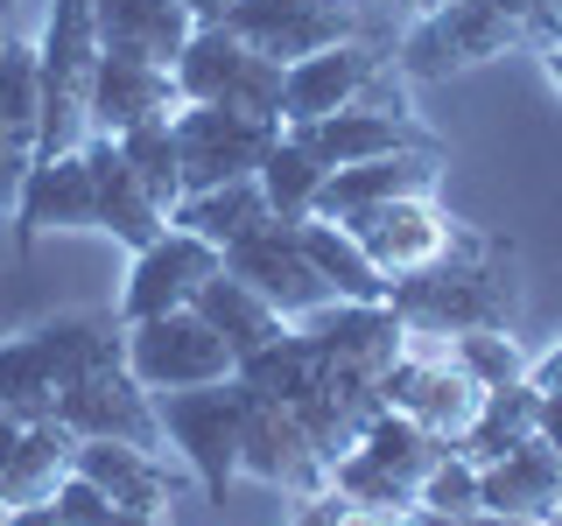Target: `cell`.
<instances>
[{"mask_svg": "<svg viewBox=\"0 0 562 526\" xmlns=\"http://www.w3.org/2000/svg\"><path fill=\"white\" fill-rule=\"evenodd\" d=\"M386 302L408 330H436V338H464V330H514L520 281H514V245L479 232L457 218V239L436 267L394 274Z\"/></svg>", "mask_w": 562, "mask_h": 526, "instance_id": "6da1fadb", "label": "cell"}, {"mask_svg": "<svg viewBox=\"0 0 562 526\" xmlns=\"http://www.w3.org/2000/svg\"><path fill=\"white\" fill-rule=\"evenodd\" d=\"M127 358L120 316H57L0 344V414H57V400L99 365Z\"/></svg>", "mask_w": 562, "mask_h": 526, "instance_id": "7a4b0ae2", "label": "cell"}, {"mask_svg": "<svg viewBox=\"0 0 562 526\" xmlns=\"http://www.w3.org/2000/svg\"><path fill=\"white\" fill-rule=\"evenodd\" d=\"M43 134H35V155H70L92 134V78H99V22L92 0H49L43 22Z\"/></svg>", "mask_w": 562, "mask_h": 526, "instance_id": "3957f363", "label": "cell"}, {"mask_svg": "<svg viewBox=\"0 0 562 526\" xmlns=\"http://www.w3.org/2000/svg\"><path fill=\"white\" fill-rule=\"evenodd\" d=\"M162 408V435L169 449L183 456L190 484L204 491L211 505H225V484L239 478V428H246V386L211 379V386H176V393H155Z\"/></svg>", "mask_w": 562, "mask_h": 526, "instance_id": "277c9868", "label": "cell"}, {"mask_svg": "<svg viewBox=\"0 0 562 526\" xmlns=\"http://www.w3.org/2000/svg\"><path fill=\"white\" fill-rule=\"evenodd\" d=\"M380 400H386L394 414H408L415 428H429L436 443L457 449V435L471 428V414H479L485 386L471 379L464 365H457L450 338H436V330H408V344H401L394 373L380 379Z\"/></svg>", "mask_w": 562, "mask_h": 526, "instance_id": "5b68a950", "label": "cell"}, {"mask_svg": "<svg viewBox=\"0 0 562 526\" xmlns=\"http://www.w3.org/2000/svg\"><path fill=\"white\" fill-rule=\"evenodd\" d=\"M169 70L183 84V105H233V113L281 119V64L260 57L254 43H239L225 22H198V35Z\"/></svg>", "mask_w": 562, "mask_h": 526, "instance_id": "8992f818", "label": "cell"}, {"mask_svg": "<svg viewBox=\"0 0 562 526\" xmlns=\"http://www.w3.org/2000/svg\"><path fill=\"white\" fill-rule=\"evenodd\" d=\"M281 134L303 140L324 169H351V162H373V155H394V148H429V134L408 113V78L401 70H380L373 92L359 105H345V113L303 119V127H281Z\"/></svg>", "mask_w": 562, "mask_h": 526, "instance_id": "52a82bcc", "label": "cell"}, {"mask_svg": "<svg viewBox=\"0 0 562 526\" xmlns=\"http://www.w3.org/2000/svg\"><path fill=\"white\" fill-rule=\"evenodd\" d=\"M506 49H520V28L506 22L492 0H457L443 14L408 22V35H401V49H394V70L408 84H443L457 70H479L492 57H506Z\"/></svg>", "mask_w": 562, "mask_h": 526, "instance_id": "ba28073f", "label": "cell"}, {"mask_svg": "<svg viewBox=\"0 0 562 526\" xmlns=\"http://www.w3.org/2000/svg\"><path fill=\"white\" fill-rule=\"evenodd\" d=\"M127 373L148 393H176V386L233 379L239 358L198 309H169V316H148V323H127Z\"/></svg>", "mask_w": 562, "mask_h": 526, "instance_id": "9c48e42d", "label": "cell"}, {"mask_svg": "<svg viewBox=\"0 0 562 526\" xmlns=\"http://www.w3.org/2000/svg\"><path fill=\"white\" fill-rule=\"evenodd\" d=\"M169 127H176V155H183V197L190 190L239 183V175H260L268 148L281 140V119L233 113V105H183Z\"/></svg>", "mask_w": 562, "mask_h": 526, "instance_id": "30bf717a", "label": "cell"}, {"mask_svg": "<svg viewBox=\"0 0 562 526\" xmlns=\"http://www.w3.org/2000/svg\"><path fill=\"white\" fill-rule=\"evenodd\" d=\"M225 28L289 70V64L316 57V49L359 43L366 35V0H239V8L225 14Z\"/></svg>", "mask_w": 562, "mask_h": 526, "instance_id": "8fae6325", "label": "cell"}, {"mask_svg": "<svg viewBox=\"0 0 562 526\" xmlns=\"http://www.w3.org/2000/svg\"><path fill=\"white\" fill-rule=\"evenodd\" d=\"M57 421L78 443H134V449H169L162 435V408H155V393L127 373V358L120 365H99V373H85L70 393L57 400Z\"/></svg>", "mask_w": 562, "mask_h": 526, "instance_id": "7c38bea8", "label": "cell"}, {"mask_svg": "<svg viewBox=\"0 0 562 526\" xmlns=\"http://www.w3.org/2000/svg\"><path fill=\"white\" fill-rule=\"evenodd\" d=\"M225 274L246 281L254 295H268L289 323H303V316L338 302V295H330V281L316 274V260L303 253V239H295L289 218H268L260 232H246L239 245H225Z\"/></svg>", "mask_w": 562, "mask_h": 526, "instance_id": "4fadbf2b", "label": "cell"}, {"mask_svg": "<svg viewBox=\"0 0 562 526\" xmlns=\"http://www.w3.org/2000/svg\"><path fill=\"white\" fill-rule=\"evenodd\" d=\"M225 274V253L183 225H169L155 245H140L134 267H127V288H120V323H148V316H169V309H190L204 295V281Z\"/></svg>", "mask_w": 562, "mask_h": 526, "instance_id": "5bb4252c", "label": "cell"}, {"mask_svg": "<svg viewBox=\"0 0 562 526\" xmlns=\"http://www.w3.org/2000/svg\"><path fill=\"white\" fill-rule=\"evenodd\" d=\"M345 225L351 239L366 245V260L394 281V274H415V267H436V260L450 253L457 239V218L436 197H401V204H366L351 210V218H330Z\"/></svg>", "mask_w": 562, "mask_h": 526, "instance_id": "9a60e30c", "label": "cell"}, {"mask_svg": "<svg viewBox=\"0 0 562 526\" xmlns=\"http://www.w3.org/2000/svg\"><path fill=\"white\" fill-rule=\"evenodd\" d=\"M239 478H260V484H281V491H324L330 484V464L324 449L310 443V428L295 421V408L254 393L246 386V428H239Z\"/></svg>", "mask_w": 562, "mask_h": 526, "instance_id": "2e32d148", "label": "cell"}, {"mask_svg": "<svg viewBox=\"0 0 562 526\" xmlns=\"http://www.w3.org/2000/svg\"><path fill=\"white\" fill-rule=\"evenodd\" d=\"M380 70H394V49H380L373 35L289 64V70H281V127H303V119H324V113L359 105L366 92H373Z\"/></svg>", "mask_w": 562, "mask_h": 526, "instance_id": "e0dca14e", "label": "cell"}, {"mask_svg": "<svg viewBox=\"0 0 562 526\" xmlns=\"http://www.w3.org/2000/svg\"><path fill=\"white\" fill-rule=\"evenodd\" d=\"M78 464V435L57 414H0V505H43Z\"/></svg>", "mask_w": 562, "mask_h": 526, "instance_id": "ac0fdd59", "label": "cell"}, {"mask_svg": "<svg viewBox=\"0 0 562 526\" xmlns=\"http://www.w3.org/2000/svg\"><path fill=\"white\" fill-rule=\"evenodd\" d=\"M43 232H99V190H92L85 148L35 155V169L22 183V204H14V245L29 253Z\"/></svg>", "mask_w": 562, "mask_h": 526, "instance_id": "d6986e66", "label": "cell"}, {"mask_svg": "<svg viewBox=\"0 0 562 526\" xmlns=\"http://www.w3.org/2000/svg\"><path fill=\"white\" fill-rule=\"evenodd\" d=\"M436 190H443V155H436V140L429 148H394V155H373V162L330 169L310 218H351V210H366V204L436 197Z\"/></svg>", "mask_w": 562, "mask_h": 526, "instance_id": "ffe728a7", "label": "cell"}, {"mask_svg": "<svg viewBox=\"0 0 562 526\" xmlns=\"http://www.w3.org/2000/svg\"><path fill=\"white\" fill-rule=\"evenodd\" d=\"M183 113V84H176L169 64H148V57H99V78H92V134H134V127H155V119H176Z\"/></svg>", "mask_w": 562, "mask_h": 526, "instance_id": "44dd1931", "label": "cell"}, {"mask_svg": "<svg viewBox=\"0 0 562 526\" xmlns=\"http://www.w3.org/2000/svg\"><path fill=\"white\" fill-rule=\"evenodd\" d=\"M85 162H92V190H99V232L120 239L127 253L140 245H155L169 232V210L148 197V183L127 169V155H120V140L105 134H85Z\"/></svg>", "mask_w": 562, "mask_h": 526, "instance_id": "7402d4cb", "label": "cell"}, {"mask_svg": "<svg viewBox=\"0 0 562 526\" xmlns=\"http://www.w3.org/2000/svg\"><path fill=\"white\" fill-rule=\"evenodd\" d=\"M78 478H92L113 505L134 513H169L183 499V478L162 464V449H134V443H78Z\"/></svg>", "mask_w": 562, "mask_h": 526, "instance_id": "603a6c76", "label": "cell"}, {"mask_svg": "<svg viewBox=\"0 0 562 526\" xmlns=\"http://www.w3.org/2000/svg\"><path fill=\"white\" fill-rule=\"evenodd\" d=\"M562 505V449L549 435L520 443L514 456L479 470V513H514V519H549Z\"/></svg>", "mask_w": 562, "mask_h": 526, "instance_id": "cb8c5ba5", "label": "cell"}, {"mask_svg": "<svg viewBox=\"0 0 562 526\" xmlns=\"http://www.w3.org/2000/svg\"><path fill=\"white\" fill-rule=\"evenodd\" d=\"M92 22L113 57H148V64H176L183 43L198 35V14L183 0H92Z\"/></svg>", "mask_w": 562, "mask_h": 526, "instance_id": "d4e9b609", "label": "cell"}, {"mask_svg": "<svg viewBox=\"0 0 562 526\" xmlns=\"http://www.w3.org/2000/svg\"><path fill=\"white\" fill-rule=\"evenodd\" d=\"M541 435V386L535 379H514V386H492L479 400V414H471V428L457 435V456H471V464H499V456H514L520 443H535Z\"/></svg>", "mask_w": 562, "mask_h": 526, "instance_id": "484cf974", "label": "cell"}, {"mask_svg": "<svg viewBox=\"0 0 562 526\" xmlns=\"http://www.w3.org/2000/svg\"><path fill=\"white\" fill-rule=\"evenodd\" d=\"M268 218H274V204H268V190H260V175H239V183H218V190H190V197L169 210V225L211 239L218 253L239 245L246 232H260Z\"/></svg>", "mask_w": 562, "mask_h": 526, "instance_id": "4316f807", "label": "cell"}, {"mask_svg": "<svg viewBox=\"0 0 562 526\" xmlns=\"http://www.w3.org/2000/svg\"><path fill=\"white\" fill-rule=\"evenodd\" d=\"M190 309H198L204 323L218 330L225 344H233V358H254V351H268L281 330H289V316H281L268 295H254L246 281H233V274H211L204 295H198Z\"/></svg>", "mask_w": 562, "mask_h": 526, "instance_id": "83f0119b", "label": "cell"}, {"mask_svg": "<svg viewBox=\"0 0 562 526\" xmlns=\"http://www.w3.org/2000/svg\"><path fill=\"white\" fill-rule=\"evenodd\" d=\"M295 239H303V253L316 260V274L330 281V295L338 302H386V281L373 260H366V245L345 232V225H330V218H295Z\"/></svg>", "mask_w": 562, "mask_h": 526, "instance_id": "f1b7e54d", "label": "cell"}, {"mask_svg": "<svg viewBox=\"0 0 562 526\" xmlns=\"http://www.w3.org/2000/svg\"><path fill=\"white\" fill-rule=\"evenodd\" d=\"M0 134L29 140V148L43 134V49L22 35L0 43Z\"/></svg>", "mask_w": 562, "mask_h": 526, "instance_id": "f546056e", "label": "cell"}, {"mask_svg": "<svg viewBox=\"0 0 562 526\" xmlns=\"http://www.w3.org/2000/svg\"><path fill=\"white\" fill-rule=\"evenodd\" d=\"M324 162H316V155L303 148V140H289L281 134L274 148H268V162H260V190H268V204H274V218H310L316 210V190H324Z\"/></svg>", "mask_w": 562, "mask_h": 526, "instance_id": "4dcf8cb0", "label": "cell"}, {"mask_svg": "<svg viewBox=\"0 0 562 526\" xmlns=\"http://www.w3.org/2000/svg\"><path fill=\"white\" fill-rule=\"evenodd\" d=\"M105 140H113V134H105ZM120 155H127V169L148 183V197L162 204V210L183 204V155H176V127H169V119L120 134Z\"/></svg>", "mask_w": 562, "mask_h": 526, "instance_id": "1f68e13d", "label": "cell"}, {"mask_svg": "<svg viewBox=\"0 0 562 526\" xmlns=\"http://www.w3.org/2000/svg\"><path fill=\"white\" fill-rule=\"evenodd\" d=\"M330 491H345L351 505H373V513H408L415 505V484L394 478L386 464H373L366 449H345L338 464H330Z\"/></svg>", "mask_w": 562, "mask_h": 526, "instance_id": "d6a6232c", "label": "cell"}, {"mask_svg": "<svg viewBox=\"0 0 562 526\" xmlns=\"http://www.w3.org/2000/svg\"><path fill=\"white\" fill-rule=\"evenodd\" d=\"M450 351H457V365H464V373L479 379L485 393H492V386L527 379V365H535V358L520 351L514 330H464V338H450Z\"/></svg>", "mask_w": 562, "mask_h": 526, "instance_id": "836d02e7", "label": "cell"}, {"mask_svg": "<svg viewBox=\"0 0 562 526\" xmlns=\"http://www.w3.org/2000/svg\"><path fill=\"white\" fill-rule=\"evenodd\" d=\"M415 505L450 513V519H471V513H479V464H471V456H457V449H443L429 464V478H422V499Z\"/></svg>", "mask_w": 562, "mask_h": 526, "instance_id": "e575fe53", "label": "cell"}, {"mask_svg": "<svg viewBox=\"0 0 562 526\" xmlns=\"http://www.w3.org/2000/svg\"><path fill=\"white\" fill-rule=\"evenodd\" d=\"M29 169H35V148H29V140H14V134H0V210L22 204Z\"/></svg>", "mask_w": 562, "mask_h": 526, "instance_id": "d590c367", "label": "cell"}, {"mask_svg": "<svg viewBox=\"0 0 562 526\" xmlns=\"http://www.w3.org/2000/svg\"><path fill=\"white\" fill-rule=\"evenodd\" d=\"M527 379H535V386H541V393H562V338H555L549 351H541V358H535V365H527Z\"/></svg>", "mask_w": 562, "mask_h": 526, "instance_id": "8d00e7d4", "label": "cell"}, {"mask_svg": "<svg viewBox=\"0 0 562 526\" xmlns=\"http://www.w3.org/2000/svg\"><path fill=\"white\" fill-rule=\"evenodd\" d=\"M0 526H64V513H57V499H43V505H14V513H0Z\"/></svg>", "mask_w": 562, "mask_h": 526, "instance_id": "74e56055", "label": "cell"}, {"mask_svg": "<svg viewBox=\"0 0 562 526\" xmlns=\"http://www.w3.org/2000/svg\"><path fill=\"white\" fill-rule=\"evenodd\" d=\"M541 435L562 449V393H541Z\"/></svg>", "mask_w": 562, "mask_h": 526, "instance_id": "f35d334b", "label": "cell"}, {"mask_svg": "<svg viewBox=\"0 0 562 526\" xmlns=\"http://www.w3.org/2000/svg\"><path fill=\"white\" fill-rule=\"evenodd\" d=\"M99 526H162V513H134V505H113Z\"/></svg>", "mask_w": 562, "mask_h": 526, "instance_id": "ab89813d", "label": "cell"}, {"mask_svg": "<svg viewBox=\"0 0 562 526\" xmlns=\"http://www.w3.org/2000/svg\"><path fill=\"white\" fill-rule=\"evenodd\" d=\"M183 8H190V14H198V22H225V14H233V8H239V0H183Z\"/></svg>", "mask_w": 562, "mask_h": 526, "instance_id": "60d3db41", "label": "cell"}, {"mask_svg": "<svg viewBox=\"0 0 562 526\" xmlns=\"http://www.w3.org/2000/svg\"><path fill=\"white\" fill-rule=\"evenodd\" d=\"M471 526H549V519H514V513H471Z\"/></svg>", "mask_w": 562, "mask_h": 526, "instance_id": "b9f144b4", "label": "cell"}, {"mask_svg": "<svg viewBox=\"0 0 562 526\" xmlns=\"http://www.w3.org/2000/svg\"><path fill=\"white\" fill-rule=\"evenodd\" d=\"M541 70H549V84L562 92V43H555V49H541Z\"/></svg>", "mask_w": 562, "mask_h": 526, "instance_id": "7bdbcfd3", "label": "cell"}, {"mask_svg": "<svg viewBox=\"0 0 562 526\" xmlns=\"http://www.w3.org/2000/svg\"><path fill=\"white\" fill-rule=\"evenodd\" d=\"M401 8H408L415 22H422V14H443V8H457V0H401Z\"/></svg>", "mask_w": 562, "mask_h": 526, "instance_id": "ee69618b", "label": "cell"}, {"mask_svg": "<svg viewBox=\"0 0 562 526\" xmlns=\"http://www.w3.org/2000/svg\"><path fill=\"white\" fill-rule=\"evenodd\" d=\"M8 22H14V0H0V43H8Z\"/></svg>", "mask_w": 562, "mask_h": 526, "instance_id": "f6af8a7d", "label": "cell"}, {"mask_svg": "<svg viewBox=\"0 0 562 526\" xmlns=\"http://www.w3.org/2000/svg\"><path fill=\"white\" fill-rule=\"evenodd\" d=\"M549 526H562V505H555V513H549Z\"/></svg>", "mask_w": 562, "mask_h": 526, "instance_id": "bcb514c9", "label": "cell"}]
</instances>
